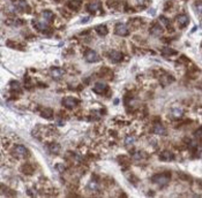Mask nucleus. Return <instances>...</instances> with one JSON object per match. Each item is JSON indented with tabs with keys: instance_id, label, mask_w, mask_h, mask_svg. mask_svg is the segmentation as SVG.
<instances>
[{
	"instance_id": "nucleus-26",
	"label": "nucleus",
	"mask_w": 202,
	"mask_h": 198,
	"mask_svg": "<svg viewBox=\"0 0 202 198\" xmlns=\"http://www.w3.org/2000/svg\"><path fill=\"white\" fill-rule=\"evenodd\" d=\"M98 188H99V186L95 181L89 182V184H88V189H89V190H91V191H97V190H98Z\"/></svg>"
},
{
	"instance_id": "nucleus-13",
	"label": "nucleus",
	"mask_w": 202,
	"mask_h": 198,
	"mask_svg": "<svg viewBox=\"0 0 202 198\" xmlns=\"http://www.w3.org/2000/svg\"><path fill=\"white\" fill-rule=\"evenodd\" d=\"M99 9H102V5L99 2H91V4L87 5V11L90 13H96Z\"/></svg>"
},
{
	"instance_id": "nucleus-4",
	"label": "nucleus",
	"mask_w": 202,
	"mask_h": 198,
	"mask_svg": "<svg viewBox=\"0 0 202 198\" xmlns=\"http://www.w3.org/2000/svg\"><path fill=\"white\" fill-rule=\"evenodd\" d=\"M79 104V100L76 98H74V97H65V98L62 99V105L65 106L66 108H68V110H73V108H75Z\"/></svg>"
},
{
	"instance_id": "nucleus-18",
	"label": "nucleus",
	"mask_w": 202,
	"mask_h": 198,
	"mask_svg": "<svg viewBox=\"0 0 202 198\" xmlns=\"http://www.w3.org/2000/svg\"><path fill=\"white\" fill-rule=\"evenodd\" d=\"M99 75L101 77H103V78H106V80H109V78H112V70H110L109 68H102L101 69V72H99Z\"/></svg>"
},
{
	"instance_id": "nucleus-29",
	"label": "nucleus",
	"mask_w": 202,
	"mask_h": 198,
	"mask_svg": "<svg viewBox=\"0 0 202 198\" xmlns=\"http://www.w3.org/2000/svg\"><path fill=\"white\" fill-rule=\"evenodd\" d=\"M131 24H133V26H134L135 28L140 27V26L142 24V20H141V19H132V20H131Z\"/></svg>"
},
{
	"instance_id": "nucleus-32",
	"label": "nucleus",
	"mask_w": 202,
	"mask_h": 198,
	"mask_svg": "<svg viewBox=\"0 0 202 198\" xmlns=\"http://www.w3.org/2000/svg\"><path fill=\"white\" fill-rule=\"evenodd\" d=\"M134 141H135V138L129 136V137H127L125 139V145L126 146H129V145H132V144L134 143Z\"/></svg>"
},
{
	"instance_id": "nucleus-21",
	"label": "nucleus",
	"mask_w": 202,
	"mask_h": 198,
	"mask_svg": "<svg viewBox=\"0 0 202 198\" xmlns=\"http://www.w3.org/2000/svg\"><path fill=\"white\" fill-rule=\"evenodd\" d=\"M34 24H35V27L37 28L39 31H44V32H45V31L49 29L46 22H35V21H34Z\"/></svg>"
},
{
	"instance_id": "nucleus-11",
	"label": "nucleus",
	"mask_w": 202,
	"mask_h": 198,
	"mask_svg": "<svg viewBox=\"0 0 202 198\" xmlns=\"http://www.w3.org/2000/svg\"><path fill=\"white\" fill-rule=\"evenodd\" d=\"M175 159V155L169 152V151H164L162 153L159 154V160L161 161H165V162H169V161H172Z\"/></svg>"
},
{
	"instance_id": "nucleus-23",
	"label": "nucleus",
	"mask_w": 202,
	"mask_h": 198,
	"mask_svg": "<svg viewBox=\"0 0 202 198\" xmlns=\"http://www.w3.org/2000/svg\"><path fill=\"white\" fill-rule=\"evenodd\" d=\"M22 172L24 174H27V175H31L34 173V167L31 165H29V164H26V165L22 166Z\"/></svg>"
},
{
	"instance_id": "nucleus-24",
	"label": "nucleus",
	"mask_w": 202,
	"mask_h": 198,
	"mask_svg": "<svg viewBox=\"0 0 202 198\" xmlns=\"http://www.w3.org/2000/svg\"><path fill=\"white\" fill-rule=\"evenodd\" d=\"M171 114L175 119H180L181 116L184 115V111L180 110V108H173V110L171 111Z\"/></svg>"
},
{
	"instance_id": "nucleus-35",
	"label": "nucleus",
	"mask_w": 202,
	"mask_h": 198,
	"mask_svg": "<svg viewBox=\"0 0 202 198\" xmlns=\"http://www.w3.org/2000/svg\"><path fill=\"white\" fill-rule=\"evenodd\" d=\"M136 2H137V5H144V0H136Z\"/></svg>"
},
{
	"instance_id": "nucleus-12",
	"label": "nucleus",
	"mask_w": 202,
	"mask_h": 198,
	"mask_svg": "<svg viewBox=\"0 0 202 198\" xmlns=\"http://www.w3.org/2000/svg\"><path fill=\"white\" fill-rule=\"evenodd\" d=\"M42 19L44 20V22H51L55 19V14L51 11H43L42 12Z\"/></svg>"
},
{
	"instance_id": "nucleus-14",
	"label": "nucleus",
	"mask_w": 202,
	"mask_h": 198,
	"mask_svg": "<svg viewBox=\"0 0 202 198\" xmlns=\"http://www.w3.org/2000/svg\"><path fill=\"white\" fill-rule=\"evenodd\" d=\"M153 131L155 132L156 135H161V136H164V135L168 134V130L165 129V127H163L162 125H159V123L154 127Z\"/></svg>"
},
{
	"instance_id": "nucleus-16",
	"label": "nucleus",
	"mask_w": 202,
	"mask_h": 198,
	"mask_svg": "<svg viewBox=\"0 0 202 198\" xmlns=\"http://www.w3.org/2000/svg\"><path fill=\"white\" fill-rule=\"evenodd\" d=\"M16 7L19 8V9H21L22 12H27V13H29V9H30V7L27 5V2L24 1V0H17L16 2Z\"/></svg>"
},
{
	"instance_id": "nucleus-17",
	"label": "nucleus",
	"mask_w": 202,
	"mask_h": 198,
	"mask_svg": "<svg viewBox=\"0 0 202 198\" xmlns=\"http://www.w3.org/2000/svg\"><path fill=\"white\" fill-rule=\"evenodd\" d=\"M95 29H96V32L98 33L99 36H106L108 32H109V29L106 28V26H104V24H99Z\"/></svg>"
},
{
	"instance_id": "nucleus-20",
	"label": "nucleus",
	"mask_w": 202,
	"mask_h": 198,
	"mask_svg": "<svg viewBox=\"0 0 202 198\" xmlns=\"http://www.w3.org/2000/svg\"><path fill=\"white\" fill-rule=\"evenodd\" d=\"M49 150L51 153H55V154H58L60 152V145L57 143H51L49 145Z\"/></svg>"
},
{
	"instance_id": "nucleus-19",
	"label": "nucleus",
	"mask_w": 202,
	"mask_h": 198,
	"mask_svg": "<svg viewBox=\"0 0 202 198\" xmlns=\"http://www.w3.org/2000/svg\"><path fill=\"white\" fill-rule=\"evenodd\" d=\"M175 54H178V52L175 50L170 49L168 46H165L164 49H162V55H164V56H172V55Z\"/></svg>"
},
{
	"instance_id": "nucleus-30",
	"label": "nucleus",
	"mask_w": 202,
	"mask_h": 198,
	"mask_svg": "<svg viewBox=\"0 0 202 198\" xmlns=\"http://www.w3.org/2000/svg\"><path fill=\"white\" fill-rule=\"evenodd\" d=\"M7 45L8 46H11V47H13V49H20V50H23L22 47H20V46H22L21 44H19V43H14V42H12V40H8L7 42Z\"/></svg>"
},
{
	"instance_id": "nucleus-1",
	"label": "nucleus",
	"mask_w": 202,
	"mask_h": 198,
	"mask_svg": "<svg viewBox=\"0 0 202 198\" xmlns=\"http://www.w3.org/2000/svg\"><path fill=\"white\" fill-rule=\"evenodd\" d=\"M151 181L156 184H158L161 187H164L166 186L170 181H171V174L170 173H162V174H156L151 177Z\"/></svg>"
},
{
	"instance_id": "nucleus-34",
	"label": "nucleus",
	"mask_w": 202,
	"mask_h": 198,
	"mask_svg": "<svg viewBox=\"0 0 202 198\" xmlns=\"http://www.w3.org/2000/svg\"><path fill=\"white\" fill-rule=\"evenodd\" d=\"M194 136H195V138H197V139H202V127L199 128L197 131L194 132Z\"/></svg>"
},
{
	"instance_id": "nucleus-22",
	"label": "nucleus",
	"mask_w": 202,
	"mask_h": 198,
	"mask_svg": "<svg viewBox=\"0 0 202 198\" xmlns=\"http://www.w3.org/2000/svg\"><path fill=\"white\" fill-rule=\"evenodd\" d=\"M41 115H42V118H45V119H51L53 116V111L51 108H44L41 113Z\"/></svg>"
},
{
	"instance_id": "nucleus-31",
	"label": "nucleus",
	"mask_w": 202,
	"mask_h": 198,
	"mask_svg": "<svg viewBox=\"0 0 202 198\" xmlns=\"http://www.w3.org/2000/svg\"><path fill=\"white\" fill-rule=\"evenodd\" d=\"M195 9H197V12L200 15H202V1L195 2Z\"/></svg>"
},
{
	"instance_id": "nucleus-5",
	"label": "nucleus",
	"mask_w": 202,
	"mask_h": 198,
	"mask_svg": "<svg viewBox=\"0 0 202 198\" xmlns=\"http://www.w3.org/2000/svg\"><path fill=\"white\" fill-rule=\"evenodd\" d=\"M122 58H124V54L119 52V51H115V50H112V51H110L109 52V59L113 63H118V62H120L122 60Z\"/></svg>"
},
{
	"instance_id": "nucleus-8",
	"label": "nucleus",
	"mask_w": 202,
	"mask_h": 198,
	"mask_svg": "<svg viewBox=\"0 0 202 198\" xmlns=\"http://www.w3.org/2000/svg\"><path fill=\"white\" fill-rule=\"evenodd\" d=\"M14 153L19 158H26L28 155V151L23 145H15L14 146Z\"/></svg>"
},
{
	"instance_id": "nucleus-6",
	"label": "nucleus",
	"mask_w": 202,
	"mask_h": 198,
	"mask_svg": "<svg viewBox=\"0 0 202 198\" xmlns=\"http://www.w3.org/2000/svg\"><path fill=\"white\" fill-rule=\"evenodd\" d=\"M50 73H51V77H52L53 80H55V81L61 80L62 76H64V74H65L64 69H62V68H59V67H53V68H51V72Z\"/></svg>"
},
{
	"instance_id": "nucleus-33",
	"label": "nucleus",
	"mask_w": 202,
	"mask_h": 198,
	"mask_svg": "<svg viewBox=\"0 0 202 198\" xmlns=\"http://www.w3.org/2000/svg\"><path fill=\"white\" fill-rule=\"evenodd\" d=\"M119 161H120L122 165H128L129 164V160H128V158H126L125 155H120L119 157Z\"/></svg>"
},
{
	"instance_id": "nucleus-7",
	"label": "nucleus",
	"mask_w": 202,
	"mask_h": 198,
	"mask_svg": "<svg viewBox=\"0 0 202 198\" xmlns=\"http://www.w3.org/2000/svg\"><path fill=\"white\" fill-rule=\"evenodd\" d=\"M175 21H177V23L179 24L180 28H185L188 26L190 19H188V16L186 14H179V15H177V17H175Z\"/></svg>"
},
{
	"instance_id": "nucleus-25",
	"label": "nucleus",
	"mask_w": 202,
	"mask_h": 198,
	"mask_svg": "<svg viewBox=\"0 0 202 198\" xmlns=\"http://www.w3.org/2000/svg\"><path fill=\"white\" fill-rule=\"evenodd\" d=\"M144 158H147V154L144 153V152H141V151H139V152L133 154V159L134 160H141L144 159Z\"/></svg>"
},
{
	"instance_id": "nucleus-27",
	"label": "nucleus",
	"mask_w": 202,
	"mask_h": 198,
	"mask_svg": "<svg viewBox=\"0 0 202 198\" xmlns=\"http://www.w3.org/2000/svg\"><path fill=\"white\" fill-rule=\"evenodd\" d=\"M11 90L12 91H17L20 90V83L16 81H12L11 82Z\"/></svg>"
},
{
	"instance_id": "nucleus-28",
	"label": "nucleus",
	"mask_w": 202,
	"mask_h": 198,
	"mask_svg": "<svg viewBox=\"0 0 202 198\" xmlns=\"http://www.w3.org/2000/svg\"><path fill=\"white\" fill-rule=\"evenodd\" d=\"M159 22L163 24V27H169L170 26V21H169V19H166V17H164V16H159Z\"/></svg>"
},
{
	"instance_id": "nucleus-36",
	"label": "nucleus",
	"mask_w": 202,
	"mask_h": 198,
	"mask_svg": "<svg viewBox=\"0 0 202 198\" xmlns=\"http://www.w3.org/2000/svg\"><path fill=\"white\" fill-rule=\"evenodd\" d=\"M197 182H199V183H200V187L202 188V181H200V180H197Z\"/></svg>"
},
{
	"instance_id": "nucleus-9",
	"label": "nucleus",
	"mask_w": 202,
	"mask_h": 198,
	"mask_svg": "<svg viewBox=\"0 0 202 198\" xmlns=\"http://www.w3.org/2000/svg\"><path fill=\"white\" fill-rule=\"evenodd\" d=\"M106 90H108V85L104 82H97L94 85V91L96 94H104Z\"/></svg>"
},
{
	"instance_id": "nucleus-15",
	"label": "nucleus",
	"mask_w": 202,
	"mask_h": 198,
	"mask_svg": "<svg viewBox=\"0 0 202 198\" xmlns=\"http://www.w3.org/2000/svg\"><path fill=\"white\" fill-rule=\"evenodd\" d=\"M150 33L154 36H161L163 33V28L161 27L159 24H154L151 29H150Z\"/></svg>"
},
{
	"instance_id": "nucleus-3",
	"label": "nucleus",
	"mask_w": 202,
	"mask_h": 198,
	"mask_svg": "<svg viewBox=\"0 0 202 198\" xmlns=\"http://www.w3.org/2000/svg\"><path fill=\"white\" fill-rule=\"evenodd\" d=\"M84 59L87 62H90V63H94V62H97L99 61V55L96 51L94 50H87L84 52Z\"/></svg>"
},
{
	"instance_id": "nucleus-2",
	"label": "nucleus",
	"mask_w": 202,
	"mask_h": 198,
	"mask_svg": "<svg viewBox=\"0 0 202 198\" xmlns=\"http://www.w3.org/2000/svg\"><path fill=\"white\" fill-rule=\"evenodd\" d=\"M115 33L117 36H121V37L128 36V35H129L128 26H126L125 23H117L115 28Z\"/></svg>"
},
{
	"instance_id": "nucleus-10",
	"label": "nucleus",
	"mask_w": 202,
	"mask_h": 198,
	"mask_svg": "<svg viewBox=\"0 0 202 198\" xmlns=\"http://www.w3.org/2000/svg\"><path fill=\"white\" fill-rule=\"evenodd\" d=\"M82 6V1L81 0H69L67 2V7L72 9V11H79L80 7Z\"/></svg>"
}]
</instances>
